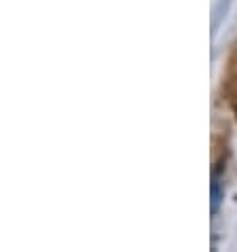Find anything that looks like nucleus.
<instances>
[{
  "label": "nucleus",
  "mask_w": 237,
  "mask_h": 252,
  "mask_svg": "<svg viewBox=\"0 0 237 252\" xmlns=\"http://www.w3.org/2000/svg\"><path fill=\"white\" fill-rule=\"evenodd\" d=\"M222 199H225V189H222V185H220V178L214 176V180H212V212L214 214L218 212Z\"/></svg>",
  "instance_id": "1"
}]
</instances>
